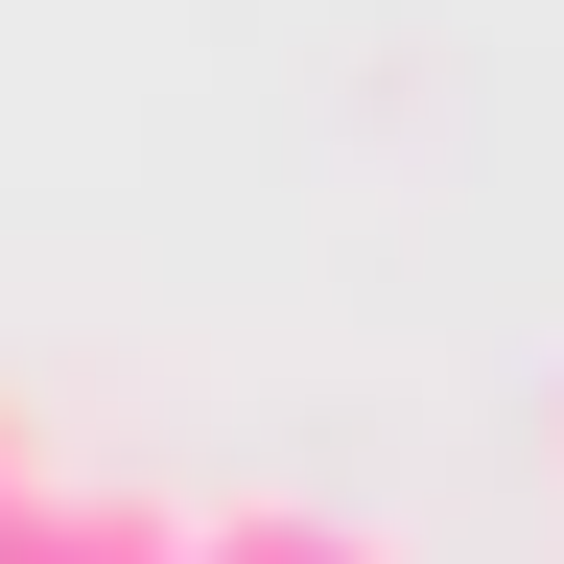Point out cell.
<instances>
[{"label": "cell", "instance_id": "obj_3", "mask_svg": "<svg viewBox=\"0 0 564 564\" xmlns=\"http://www.w3.org/2000/svg\"><path fill=\"white\" fill-rule=\"evenodd\" d=\"M24 470H47V447H24V400H0V494H24Z\"/></svg>", "mask_w": 564, "mask_h": 564}, {"label": "cell", "instance_id": "obj_1", "mask_svg": "<svg viewBox=\"0 0 564 564\" xmlns=\"http://www.w3.org/2000/svg\"><path fill=\"white\" fill-rule=\"evenodd\" d=\"M188 518H165V494H70V470H24V494H0V564H165Z\"/></svg>", "mask_w": 564, "mask_h": 564}, {"label": "cell", "instance_id": "obj_4", "mask_svg": "<svg viewBox=\"0 0 564 564\" xmlns=\"http://www.w3.org/2000/svg\"><path fill=\"white\" fill-rule=\"evenodd\" d=\"M541 470H564V400H541Z\"/></svg>", "mask_w": 564, "mask_h": 564}, {"label": "cell", "instance_id": "obj_2", "mask_svg": "<svg viewBox=\"0 0 564 564\" xmlns=\"http://www.w3.org/2000/svg\"><path fill=\"white\" fill-rule=\"evenodd\" d=\"M165 564H400V541H377V518H329V494H212Z\"/></svg>", "mask_w": 564, "mask_h": 564}]
</instances>
